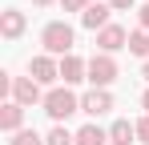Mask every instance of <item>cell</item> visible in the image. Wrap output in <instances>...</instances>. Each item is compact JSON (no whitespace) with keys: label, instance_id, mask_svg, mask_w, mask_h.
I'll use <instances>...</instances> for the list:
<instances>
[{"label":"cell","instance_id":"obj_1","mask_svg":"<svg viewBox=\"0 0 149 145\" xmlns=\"http://www.w3.org/2000/svg\"><path fill=\"white\" fill-rule=\"evenodd\" d=\"M40 45H45L49 56H73L77 32H73L65 20H52V24H45V32H40Z\"/></svg>","mask_w":149,"mask_h":145},{"label":"cell","instance_id":"obj_2","mask_svg":"<svg viewBox=\"0 0 149 145\" xmlns=\"http://www.w3.org/2000/svg\"><path fill=\"white\" fill-rule=\"evenodd\" d=\"M77 109H81V97H77L69 85H61V89H49V93H45V113H49L56 125H61L65 117H73Z\"/></svg>","mask_w":149,"mask_h":145},{"label":"cell","instance_id":"obj_3","mask_svg":"<svg viewBox=\"0 0 149 145\" xmlns=\"http://www.w3.org/2000/svg\"><path fill=\"white\" fill-rule=\"evenodd\" d=\"M89 81H93V89H109V85L117 81V61H113L109 52H97V56L89 61Z\"/></svg>","mask_w":149,"mask_h":145},{"label":"cell","instance_id":"obj_4","mask_svg":"<svg viewBox=\"0 0 149 145\" xmlns=\"http://www.w3.org/2000/svg\"><path fill=\"white\" fill-rule=\"evenodd\" d=\"M28 77H32L36 85H52V81H61V65L52 61L49 52H45V56H32V61H28Z\"/></svg>","mask_w":149,"mask_h":145},{"label":"cell","instance_id":"obj_5","mask_svg":"<svg viewBox=\"0 0 149 145\" xmlns=\"http://www.w3.org/2000/svg\"><path fill=\"white\" fill-rule=\"evenodd\" d=\"M12 101H16V105H36V101L45 105V93H40V85H36L32 77H16V81H12Z\"/></svg>","mask_w":149,"mask_h":145},{"label":"cell","instance_id":"obj_6","mask_svg":"<svg viewBox=\"0 0 149 145\" xmlns=\"http://www.w3.org/2000/svg\"><path fill=\"white\" fill-rule=\"evenodd\" d=\"M97 48L113 56L117 48H129V32H125L121 24H109V28H101V32H97Z\"/></svg>","mask_w":149,"mask_h":145},{"label":"cell","instance_id":"obj_7","mask_svg":"<svg viewBox=\"0 0 149 145\" xmlns=\"http://www.w3.org/2000/svg\"><path fill=\"white\" fill-rule=\"evenodd\" d=\"M109 109H113L109 89H93V93L81 97V113H89V117H101V113H109Z\"/></svg>","mask_w":149,"mask_h":145},{"label":"cell","instance_id":"obj_8","mask_svg":"<svg viewBox=\"0 0 149 145\" xmlns=\"http://www.w3.org/2000/svg\"><path fill=\"white\" fill-rule=\"evenodd\" d=\"M20 121H24V105H16V101L0 105V129L4 133H20Z\"/></svg>","mask_w":149,"mask_h":145},{"label":"cell","instance_id":"obj_9","mask_svg":"<svg viewBox=\"0 0 149 145\" xmlns=\"http://www.w3.org/2000/svg\"><path fill=\"white\" fill-rule=\"evenodd\" d=\"M89 77V65L81 61V56H61V81L65 85H77V81H85Z\"/></svg>","mask_w":149,"mask_h":145},{"label":"cell","instance_id":"obj_10","mask_svg":"<svg viewBox=\"0 0 149 145\" xmlns=\"http://www.w3.org/2000/svg\"><path fill=\"white\" fill-rule=\"evenodd\" d=\"M81 24H85V28H93V32L109 28V4H105V0L89 4V8H85V16H81Z\"/></svg>","mask_w":149,"mask_h":145},{"label":"cell","instance_id":"obj_11","mask_svg":"<svg viewBox=\"0 0 149 145\" xmlns=\"http://www.w3.org/2000/svg\"><path fill=\"white\" fill-rule=\"evenodd\" d=\"M0 32H4L8 40H16V36L24 32V12H16V8H4V12H0Z\"/></svg>","mask_w":149,"mask_h":145},{"label":"cell","instance_id":"obj_12","mask_svg":"<svg viewBox=\"0 0 149 145\" xmlns=\"http://www.w3.org/2000/svg\"><path fill=\"white\" fill-rule=\"evenodd\" d=\"M137 141V125H129V121H113V129H109V145H133Z\"/></svg>","mask_w":149,"mask_h":145},{"label":"cell","instance_id":"obj_13","mask_svg":"<svg viewBox=\"0 0 149 145\" xmlns=\"http://www.w3.org/2000/svg\"><path fill=\"white\" fill-rule=\"evenodd\" d=\"M77 145H109V133H105L101 125H85V129L77 133Z\"/></svg>","mask_w":149,"mask_h":145},{"label":"cell","instance_id":"obj_14","mask_svg":"<svg viewBox=\"0 0 149 145\" xmlns=\"http://www.w3.org/2000/svg\"><path fill=\"white\" fill-rule=\"evenodd\" d=\"M129 52H137V56H149V32H145V28L129 32Z\"/></svg>","mask_w":149,"mask_h":145},{"label":"cell","instance_id":"obj_15","mask_svg":"<svg viewBox=\"0 0 149 145\" xmlns=\"http://www.w3.org/2000/svg\"><path fill=\"white\" fill-rule=\"evenodd\" d=\"M45 145H77V133H69L65 125H56L49 137H45Z\"/></svg>","mask_w":149,"mask_h":145},{"label":"cell","instance_id":"obj_16","mask_svg":"<svg viewBox=\"0 0 149 145\" xmlns=\"http://www.w3.org/2000/svg\"><path fill=\"white\" fill-rule=\"evenodd\" d=\"M8 145H45V137H40L36 129H20V133H12Z\"/></svg>","mask_w":149,"mask_h":145},{"label":"cell","instance_id":"obj_17","mask_svg":"<svg viewBox=\"0 0 149 145\" xmlns=\"http://www.w3.org/2000/svg\"><path fill=\"white\" fill-rule=\"evenodd\" d=\"M89 4H93V0H61V8H65V12H81V16H85V8H89Z\"/></svg>","mask_w":149,"mask_h":145},{"label":"cell","instance_id":"obj_18","mask_svg":"<svg viewBox=\"0 0 149 145\" xmlns=\"http://www.w3.org/2000/svg\"><path fill=\"white\" fill-rule=\"evenodd\" d=\"M137 141H145V145H149V113L137 121Z\"/></svg>","mask_w":149,"mask_h":145},{"label":"cell","instance_id":"obj_19","mask_svg":"<svg viewBox=\"0 0 149 145\" xmlns=\"http://www.w3.org/2000/svg\"><path fill=\"white\" fill-rule=\"evenodd\" d=\"M109 8H133V0H105Z\"/></svg>","mask_w":149,"mask_h":145},{"label":"cell","instance_id":"obj_20","mask_svg":"<svg viewBox=\"0 0 149 145\" xmlns=\"http://www.w3.org/2000/svg\"><path fill=\"white\" fill-rule=\"evenodd\" d=\"M137 16H141V28H145V32H149V4H145V8H141V12H137Z\"/></svg>","mask_w":149,"mask_h":145},{"label":"cell","instance_id":"obj_21","mask_svg":"<svg viewBox=\"0 0 149 145\" xmlns=\"http://www.w3.org/2000/svg\"><path fill=\"white\" fill-rule=\"evenodd\" d=\"M141 105H145V113H149V89H145V97H141Z\"/></svg>","mask_w":149,"mask_h":145},{"label":"cell","instance_id":"obj_22","mask_svg":"<svg viewBox=\"0 0 149 145\" xmlns=\"http://www.w3.org/2000/svg\"><path fill=\"white\" fill-rule=\"evenodd\" d=\"M32 4H40V8H45V4H52V0H32Z\"/></svg>","mask_w":149,"mask_h":145},{"label":"cell","instance_id":"obj_23","mask_svg":"<svg viewBox=\"0 0 149 145\" xmlns=\"http://www.w3.org/2000/svg\"><path fill=\"white\" fill-rule=\"evenodd\" d=\"M141 72H145V81H149V61H145V69H141Z\"/></svg>","mask_w":149,"mask_h":145}]
</instances>
